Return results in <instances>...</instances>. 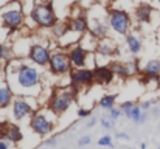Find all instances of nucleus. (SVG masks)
Returning <instances> with one entry per match:
<instances>
[{"mask_svg": "<svg viewBox=\"0 0 160 149\" xmlns=\"http://www.w3.org/2000/svg\"><path fill=\"white\" fill-rule=\"evenodd\" d=\"M93 124H95V118H92V120H90V123L87 124V127H92Z\"/></svg>", "mask_w": 160, "mask_h": 149, "instance_id": "obj_33", "label": "nucleus"}, {"mask_svg": "<svg viewBox=\"0 0 160 149\" xmlns=\"http://www.w3.org/2000/svg\"><path fill=\"white\" fill-rule=\"evenodd\" d=\"M98 145H100V146H112V137H109V135L101 137V138L98 140Z\"/></svg>", "mask_w": 160, "mask_h": 149, "instance_id": "obj_26", "label": "nucleus"}, {"mask_svg": "<svg viewBox=\"0 0 160 149\" xmlns=\"http://www.w3.org/2000/svg\"><path fill=\"white\" fill-rule=\"evenodd\" d=\"M31 98L33 97H20V98L12 99V102H11V118L14 121H22L34 112L36 106H31V102H30Z\"/></svg>", "mask_w": 160, "mask_h": 149, "instance_id": "obj_4", "label": "nucleus"}, {"mask_svg": "<svg viewBox=\"0 0 160 149\" xmlns=\"http://www.w3.org/2000/svg\"><path fill=\"white\" fill-rule=\"evenodd\" d=\"M76 90L70 84V87H59L52 92V97L48 99V109L54 115H62L73 102Z\"/></svg>", "mask_w": 160, "mask_h": 149, "instance_id": "obj_2", "label": "nucleus"}, {"mask_svg": "<svg viewBox=\"0 0 160 149\" xmlns=\"http://www.w3.org/2000/svg\"><path fill=\"white\" fill-rule=\"evenodd\" d=\"M90 2H93V3H97V2H100V0H90Z\"/></svg>", "mask_w": 160, "mask_h": 149, "instance_id": "obj_35", "label": "nucleus"}, {"mask_svg": "<svg viewBox=\"0 0 160 149\" xmlns=\"http://www.w3.org/2000/svg\"><path fill=\"white\" fill-rule=\"evenodd\" d=\"M0 149H9L8 148V143L3 142V140H0Z\"/></svg>", "mask_w": 160, "mask_h": 149, "instance_id": "obj_31", "label": "nucleus"}, {"mask_svg": "<svg viewBox=\"0 0 160 149\" xmlns=\"http://www.w3.org/2000/svg\"><path fill=\"white\" fill-rule=\"evenodd\" d=\"M115 137H117V138H120V140H129V135H128V134H124V132H120V134H117Z\"/></svg>", "mask_w": 160, "mask_h": 149, "instance_id": "obj_30", "label": "nucleus"}, {"mask_svg": "<svg viewBox=\"0 0 160 149\" xmlns=\"http://www.w3.org/2000/svg\"><path fill=\"white\" fill-rule=\"evenodd\" d=\"M95 82V75H93V70L90 68H84V67H79V68H73L70 72V84L73 86L75 90H78L79 87H86V86H90Z\"/></svg>", "mask_w": 160, "mask_h": 149, "instance_id": "obj_6", "label": "nucleus"}, {"mask_svg": "<svg viewBox=\"0 0 160 149\" xmlns=\"http://www.w3.org/2000/svg\"><path fill=\"white\" fill-rule=\"evenodd\" d=\"M0 132H2V137L12 142V143H19L22 142L23 135H22V131L19 126L12 124V123H3L0 124Z\"/></svg>", "mask_w": 160, "mask_h": 149, "instance_id": "obj_11", "label": "nucleus"}, {"mask_svg": "<svg viewBox=\"0 0 160 149\" xmlns=\"http://www.w3.org/2000/svg\"><path fill=\"white\" fill-rule=\"evenodd\" d=\"M30 127L38 134V135H47L54 129V123L47 117L45 112H36L31 117Z\"/></svg>", "mask_w": 160, "mask_h": 149, "instance_id": "obj_7", "label": "nucleus"}, {"mask_svg": "<svg viewBox=\"0 0 160 149\" xmlns=\"http://www.w3.org/2000/svg\"><path fill=\"white\" fill-rule=\"evenodd\" d=\"M101 126L104 127V129H112L113 127V123H115V120L109 115V117H101Z\"/></svg>", "mask_w": 160, "mask_h": 149, "instance_id": "obj_24", "label": "nucleus"}, {"mask_svg": "<svg viewBox=\"0 0 160 149\" xmlns=\"http://www.w3.org/2000/svg\"><path fill=\"white\" fill-rule=\"evenodd\" d=\"M68 57H70V62L75 68L84 67L86 61H87V50L82 48L81 45H73L68 51Z\"/></svg>", "mask_w": 160, "mask_h": 149, "instance_id": "obj_12", "label": "nucleus"}, {"mask_svg": "<svg viewBox=\"0 0 160 149\" xmlns=\"http://www.w3.org/2000/svg\"><path fill=\"white\" fill-rule=\"evenodd\" d=\"M33 20L36 22V25L42 27V28H52L56 25V16L52 8V5H38L33 12H31Z\"/></svg>", "mask_w": 160, "mask_h": 149, "instance_id": "obj_3", "label": "nucleus"}, {"mask_svg": "<svg viewBox=\"0 0 160 149\" xmlns=\"http://www.w3.org/2000/svg\"><path fill=\"white\" fill-rule=\"evenodd\" d=\"M5 81L17 97H41L42 93V75L41 72L22 61H8L5 67Z\"/></svg>", "mask_w": 160, "mask_h": 149, "instance_id": "obj_1", "label": "nucleus"}, {"mask_svg": "<svg viewBox=\"0 0 160 149\" xmlns=\"http://www.w3.org/2000/svg\"><path fill=\"white\" fill-rule=\"evenodd\" d=\"M107 30H109V27H107L103 20H93V22H92L90 31H92V34H93L95 37H106Z\"/></svg>", "mask_w": 160, "mask_h": 149, "instance_id": "obj_17", "label": "nucleus"}, {"mask_svg": "<svg viewBox=\"0 0 160 149\" xmlns=\"http://www.w3.org/2000/svg\"><path fill=\"white\" fill-rule=\"evenodd\" d=\"M109 27L118 34H128L131 19L124 11H112L109 16Z\"/></svg>", "mask_w": 160, "mask_h": 149, "instance_id": "obj_8", "label": "nucleus"}, {"mask_svg": "<svg viewBox=\"0 0 160 149\" xmlns=\"http://www.w3.org/2000/svg\"><path fill=\"white\" fill-rule=\"evenodd\" d=\"M137 19L140 22H149L151 20V14H152V8L149 5H140L137 8Z\"/></svg>", "mask_w": 160, "mask_h": 149, "instance_id": "obj_20", "label": "nucleus"}, {"mask_svg": "<svg viewBox=\"0 0 160 149\" xmlns=\"http://www.w3.org/2000/svg\"><path fill=\"white\" fill-rule=\"evenodd\" d=\"M12 97H14V92L12 89L9 87V84L5 81V82H0V109L3 107H8L11 106L12 102Z\"/></svg>", "mask_w": 160, "mask_h": 149, "instance_id": "obj_14", "label": "nucleus"}, {"mask_svg": "<svg viewBox=\"0 0 160 149\" xmlns=\"http://www.w3.org/2000/svg\"><path fill=\"white\" fill-rule=\"evenodd\" d=\"M2 22L6 28L9 30H16L22 25L23 22V14L19 8H11V9H5L2 14Z\"/></svg>", "mask_w": 160, "mask_h": 149, "instance_id": "obj_10", "label": "nucleus"}, {"mask_svg": "<svg viewBox=\"0 0 160 149\" xmlns=\"http://www.w3.org/2000/svg\"><path fill=\"white\" fill-rule=\"evenodd\" d=\"M2 48H3V45L0 44V56H2Z\"/></svg>", "mask_w": 160, "mask_h": 149, "instance_id": "obj_34", "label": "nucleus"}, {"mask_svg": "<svg viewBox=\"0 0 160 149\" xmlns=\"http://www.w3.org/2000/svg\"><path fill=\"white\" fill-rule=\"evenodd\" d=\"M90 143H92V138H90L89 135H84L82 138L78 140V146H87V145H90Z\"/></svg>", "mask_w": 160, "mask_h": 149, "instance_id": "obj_28", "label": "nucleus"}, {"mask_svg": "<svg viewBox=\"0 0 160 149\" xmlns=\"http://www.w3.org/2000/svg\"><path fill=\"white\" fill-rule=\"evenodd\" d=\"M126 45L132 54H138L142 51V41L134 34H126Z\"/></svg>", "mask_w": 160, "mask_h": 149, "instance_id": "obj_18", "label": "nucleus"}, {"mask_svg": "<svg viewBox=\"0 0 160 149\" xmlns=\"http://www.w3.org/2000/svg\"><path fill=\"white\" fill-rule=\"evenodd\" d=\"M134 106H135V104H134L132 101H124V102L120 106V109H121V112H123V113L128 117V115L131 113V110L134 109Z\"/></svg>", "mask_w": 160, "mask_h": 149, "instance_id": "obj_25", "label": "nucleus"}, {"mask_svg": "<svg viewBox=\"0 0 160 149\" xmlns=\"http://www.w3.org/2000/svg\"><path fill=\"white\" fill-rule=\"evenodd\" d=\"M121 113H123V112H121V109H120V107H118V109H117V107H112V109H110V113H109V115H110V117H112L113 120H118V118L121 117Z\"/></svg>", "mask_w": 160, "mask_h": 149, "instance_id": "obj_27", "label": "nucleus"}, {"mask_svg": "<svg viewBox=\"0 0 160 149\" xmlns=\"http://www.w3.org/2000/svg\"><path fill=\"white\" fill-rule=\"evenodd\" d=\"M100 107L101 109H107V110H110L112 107H113V104H115V95H104L103 98L100 99Z\"/></svg>", "mask_w": 160, "mask_h": 149, "instance_id": "obj_22", "label": "nucleus"}, {"mask_svg": "<svg viewBox=\"0 0 160 149\" xmlns=\"http://www.w3.org/2000/svg\"><path fill=\"white\" fill-rule=\"evenodd\" d=\"M159 2H160V0H159Z\"/></svg>", "mask_w": 160, "mask_h": 149, "instance_id": "obj_37", "label": "nucleus"}, {"mask_svg": "<svg viewBox=\"0 0 160 149\" xmlns=\"http://www.w3.org/2000/svg\"><path fill=\"white\" fill-rule=\"evenodd\" d=\"M50 56H52V53L48 51L47 47H44V45H41V44H36V45H33L30 51H28V57L36 64V65H39V67H45V65H48V62H50Z\"/></svg>", "mask_w": 160, "mask_h": 149, "instance_id": "obj_9", "label": "nucleus"}, {"mask_svg": "<svg viewBox=\"0 0 160 149\" xmlns=\"http://www.w3.org/2000/svg\"><path fill=\"white\" fill-rule=\"evenodd\" d=\"M143 75L154 76V78H160V61H157V59L149 61V62L143 67Z\"/></svg>", "mask_w": 160, "mask_h": 149, "instance_id": "obj_19", "label": "nucleus"}, {"mask_svg": "<svg viewBox=\"0 0 160 149\" xmlns=\"http://www.w3.org/2000/svg\"><path fill=\"white\" fill-rule=\"evenodd\" d=\"M93 75H95V82H98L100 86H107L113 81L115 78V73L110 67H106V65H98L95 67L93 70Z\"/></svg>", "mask_w": 160, "mask_h": 149, "instance_id": "obj_13", "label": "nucleus"}, {"mask_svg": "<svg viewBox=\"0 0 160 149\" xmlns=\"http://www.w3.org/2000/svg\"><path fill=\"white\" fill-rule=\"evenodd\" d=\"M45 145H47V146H54V145H56V140H47V142H45Z\"/></svg>", "mask_w": 160, "mask_h": 149, "instance_id": "obj_32", "label": "nucleus"}, {"mask_svg": "<svg viewBox=\"0 0 160 149\" xmlns=\"http://www.w3.org/2000/svg\"><path fill=\"white\" fill-rule=\"evenodd\" d=\"M110 68L113 70L115 76H120V78H123V79H124V78H128V76H131L129 68H128V65H126V64H121V62H112Z\"/></svg>", "mask_w": 160, "mask_h": 149, "instance_id": "obj_21", "label": "nucleus"}, {"mask_svg": "<svg viewBox=\"0 0 160 149\" xmlns=\"http://www.w3.org/2000/svg\"><path fill=\"white\" fill-rule=\"evenodd\" d=\"M97 51L103 56H112V54H118V48L112 44V42H107V41H100L98 45H97Z\"/></svg>", "mask_w": 160, "mask_h": 149, "instance_id": "obj_15", "label": "nucleus"}, {"mask_svg": "<svg viewBox=\"0 0 160 149\" xmlns=\"http://www.w3.org/2000/svg\"><path fill=\"white\" fill-rule=\"evenodd\" d=\"M50 72L53 75H65L72 72V62L68 57V53L64 51H53L50 56V62H48Z\"/></svg>", "mask_w": 160, "mask_h": 149, "instance_id": "obj_5", "label": "nucleus"}, {"mask_svg": "<svg viewBox=\"0 0 160 149\" xmlns=\"http://www.w3.org/2000/svg\"><path fill=\"white\" fill-rule=\"evenodd\" d=\"M142 113H143V109L140 106H134V109L131 110V113L128 115V120H132L134 123L140 124V118H142Z\"/></svg>", "mask_w": 160, "mask_h": 149, "instance_id": "obj_23", "label": "nucleus"}, {"mask_svg": "<svg viewBox=\"0 0 160 149\" xmlns=\"http://www.w3.org/2000/svg\"><path fill=\"white\" fill-rule=\"evenodd\" d=\"M42 149H48V148H42Z\"/></svg>", "mask_w": 160, "mask_h": 149, "instance_id": "obj_36", "label": "nucleus"}, {"mask_svg": "<svg viewBox=\"0 0 160 149\" xmlns=\"http://www.w3.org/2000/svg\"><path fill=\"white\" fill-rule=\"evenodd\" d=\"M67 28H68L70 31H75V33L82 34L84 31H87L89 25H87L86 19H82V17H76V19H73V20H72V22L67 25Z\"/></svg>", "mask_w": 160, "mask_h": 149, "instance_id": "obj_16", "label": "nucleus"}, {"mask_svg": "<svg viewBox=\"0 0 160 149\" xmlns=\"http://www.w3.org/2000/svg\"><path fill=\"white\" fill-rule=\"evenodd\" d=\"M78 117L79 118H86V117H89L90 113H92V109H78Z\"/></svg>", "mask_w": 160, "mask_h": 149, "instance_id": "obj_29", "label": "nucleus"}]
</instances>
